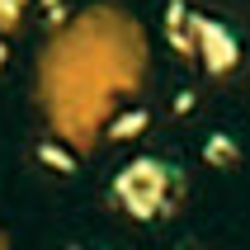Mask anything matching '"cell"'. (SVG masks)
Returning a JSON list of instances; mask_svg holds the SVG:
<instances>
[{
    "mask_svg": "<svg viewBox=\"0 0 250 250\" xmlns=\"http://www.w3.org/2000/svg\"><path fill=\"white\" fill-rule=\"evenodd\" d=\"M175 198H180V175H175L166 161H156V156L127 161V166L118 170V180H113V203H118L127 217H137V222L161 217Z\"/></svg>",
    "mask_w": 250,
    "mask_h": 250,
    "instance_id": "cell-1",
    "label": "cell"
},
{
    "mask_svg": "<svg viewBox=\"0 0 250 250\" xmlns=\"http://www.w3.org/2000/svg\"><path fill=\"white\" fill-rule=\"evenodd\" d=\"M184 33H189V47H194V57L203 62L208 76H231V71L241 66V42H236V33H231L222 19H208V14L189 10Z\"/></svg>",
    "mask_w": 250,
    "mask_h": 250,
    "instance_id": "cell-2",
    "label": "cell"
},
{
    "mask_svg": "<svg viewBox=\"0 0 250 250\" xmlns=\"http://www.w3.org/2000/svg\"><path fill=\"white\" fill-rule=\"evenodd\" d=\"M236 142L227 137V132H212L208 142H203V161H208V166H217V170H227V166H236Z\"/></svg>",
    "mask_w": 250,
    "mask_h": 250,
    "instance_id": "cell-3",
    "label": "cell"
},
{
    "mask_svg": "<svg viewBox=\"0 0 250 250\" xmlns=\"http://www.w3.org/2000/svg\"><path fill=\"white\" fill-rule=\"evenodd\" d=\"M146 123H151V113H146V109H127V113H118V118H109V127H104V132H109V137H118V142H127V137H137Z\"/></svg>",
    "mask_w": 250,
    "mask_h": 250,
    "instance_id": "cell-4",
    "label": "cell"
},
{
    "mask_svg": "<svg viewBox=\"0 0 250 250\" xmlns=\"http://www.w3.org/2000/svg\"><path fill=\"white\" fill-rule=\"evenodd\" d=\"M38 161H47V166L62 170V175H71V170H76V156H71L66 146H57V142H42V146H38Z\"/></svg>",
    "mask_w": 250,
    "mask_h": 250,
    "instance_id": "cell-5",
    "label": "cell"
},
{
    "mask_svg": "<svg viewBox=\"0 0 250 250\" xmlns=\"http://www.w3.org/2000/svg\"><path fill=\"white\" fill-rule=\"evenodd\" d=\"M24 5H28V0H0V33H14V28H19Z\"/></svg>",
    "mask_w": 250,
    "mask_h": 250,
    "instance_id": "cell-6",
    "label": "cell"
},
{
    "mask_svg": "<svg viewBox=\"0 0 250 250\" xmlns=\"http://www.w3.org/2000/svg\"><path fill=\"white\" fill-rule=\"evenodd\" d=\"M42 10H47V19H52V24H62V19H66V10H62V0H42Z\"/></svg>",
    "mask_w": 250,
    "mask_h": 250,
    "instance_id": "cell-7",
    "label": "cell"
},
{
    "mask_svg": "<svg viewBox=\"0 0 250 250\" xmlns=\"http://www.w3.org/2000/svg\"><path fill=\"white\" fill-rule=\"evenodd\" d=\"M189 104H194V95H189V90H180V95H175V113H189Z\"/></svg>",
    "mask_w": 250,
    "mask_h": 250,
    "instance_id": "cell-8",
    "label": "cell"
},
{
    "mask_svg": "<svg viewBox=\"0 0 250 250\" xmlns=\"http://www.w3.org/2000/svg\"><path fill=\"white\" fill-rule=\"evenodd\" d=\"M5 62H10V47H5V38H0V66H5Z\"/></svg>",
    "mask_w": 250,
    "mask_h": 250,
    "instance_id": "cell-9",
    "label": "cell"
},
{
    "mask_svg": "<svg viewBox=\"0 0 250 250\" xmlns=\"http://www.w3.org/2000/svg\"><path fill=\"white\" fill-rule=\"evenodd\" d=\"M71 250H76V246H71Z\"/></svg>",
    "mask_w": 250,
    "mask_h": 250,
    "instance_id": "cell-10",
    "label": "cell"
}]
</instances>
